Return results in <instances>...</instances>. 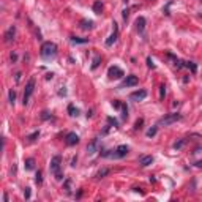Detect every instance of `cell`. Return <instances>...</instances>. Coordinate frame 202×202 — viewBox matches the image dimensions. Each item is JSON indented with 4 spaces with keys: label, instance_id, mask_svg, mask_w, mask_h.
<instances>
[{
    "label": "cell",
    "instance_id": "1f68e13d",
    "mask_svg": "<svg viewBox=\"0 0 202 202\" xmlns=\"http://www.w3.org/2000/svg\"><path fill=\"white\" fill-rule=\"evenodd\" d=\"M142 123H144V120H142V118H139V120L136 122V125H134V130H141V125Z\"/></svg>",
    "mask_w": 202,
    "mask_h": 202
},
{
    "label": "cell",
    "instance_id": "30bf717a",
    "mask_svg": "<svg viewBox=\"0 0 202 202\" xmlns=\"http://www.w3.org/2000/svg\"><path fill=\"white\" fill-rule=\"evenodd\" d=\"M145 96H147L145 90H136V92H133V93L130 95V98L133 101H142V100H145Z\"/></svg>",
    "mask_w": 202,
    "mask_h": 202
},
{
    "label": "cell",
    "instance_id": "4dcf8cb0",
    "mask_svg": "<svg viewBox=\"0 0 202 202\" xmlns=\"http://www.w3.org/2000/svg\"><path fill=\"white\" fill-rule=\"evenodd\" d=\"M38 136H40V131H35V133H32V134H30L29 137H27V139H29V141L32 142V141H35V139H36V137H38Z\"/></svg>",
    "mask_w": 202,
    "mask_h": 202
},
{
    "label": "cell",
    "instance_id": "484cf974",
    "mask_svg": "<svg viewBox=\"0 0 202 202\" xmlns=\"http://www.w3.org/2000/svg\"><path fill=\"white\" fill-rule=\"evenodd\" d=\"M185 142H186V139H180L178 142H175V144H174V149L175 150H180L183 145H185Z\"/></svg>",
    "mask_w": 202,
    "mask_h": 202
},
{
    "label": "cell",
    "instance_id": "44dd1931",
    "mask_svg": "<svg viewBox=\"0 0 202 202\" xmlns=\"http://www.w3.org/2000/svg\"><path fill=\"white\" fill-rule=\"evenodd\" d=\"M63 190H65L66 194H71V180L70 178H66L65 180V185H63Z\"/></svg>",
    "mask_w": 202,
    "mask_h": 202
},
{
    "label": "cell",
    "instance_id": "cb8c5ba5",
    "mask_svg": "<svg viewBox=\"0 0 202 202\" xmlns=\"http://www.w3.org/2000/svg\"><path fill=\"white\" fill-rule=\"evenodd\" d=\"M35 183H36V185H41V183H43V174H41V171L36 172V175H35Z\"/></svg>",
    "mask_w": 202,
    "mask_h": 202
},
{
    "label": "cell",
    "instance_id": "7c38bea8",
    "mask_svg": "<svg viewBox=\"0 0 202 202\" xmlns=\"http://www.w3.org/2000/svg\"><path fill=\"white\" fill-rule=\"evenodd\" d=\"M145 24H147L145 17H144V16H139V17L136 19V30L139 32V33H144V30H145Z\"/></svg>",
    "mask_w": 202,
    "mask_h": 202
},
{
    "label": "cell",
    "instance_id": "74e56055",
    "mask_svg": "<svg viewBox=\"0 0 202 202\" xmlns=\"http://www.w3.org/2000/svg\"><path fill=\"white\" fill-rule=\"evenodd\" d=\"M17 60V56L16 54H11V62H16Z\"/></svg>",
    "mask_w": 202,
    "mask_h": 202
},
{
    "label": "cell",
    "instance_id": "4316f807",
    "mask_svg": "<svg viewBox=\"0 0 202 202\" xmlns=\"http://www.w3.org/2000/svg\"><path fill=\"white\" fill-rule=\"evenodd\" d=\"M122 118H123V120H126V118H128V107H126V104H122Z\"/></svg>",
    "mask_w": 202,
    "mask_h": 202
},
{
    "label": "cell",
    "instance_id": "ffe728a7",
    "mask_svg": "<svg viewBox=\"0 0 202 202\" xmlns=\"http://www.w3.org/2000/svg\"><path fill=\"white\" fill-rule=\"evenodd\" d=\"M109 174V169L107 167H103V169H100L98 172H96V178H103V177H106Z\"/></svg>",
    "mask_w": 202,
    "mask_h": 202
},
{
    "label": "cell",
    "instance_id": "e0dca14e",
    "mask_svg": "<svg viewBox=\"0 0 202 202\" xmlns=\"http://www.w3.org/2000/svg\"><path fill=\"white\" fill-rule=\"evenodd\" d=\"M24 166H25L27 171H32V169H35V159H33V158H27L25 163H24Z\"/></svg>",
    "mask_w": 202,
    "mask_h": 202
},
{
    "label": "cell",
    "instance_id": "ac0fdd59",
    "mask_svg": "<svg viewBox=\"0 0 202 202\" xmlns=\"http://www.w3.org/2000/svg\"><path fill=\"white\" fill-rule=\"evenodd\" d=\"M71 43H74V44H85V43H89V38H77V36H71Z\"/></svg>",
    "mask_w": 202,
    "mask_h": 202
},
{
    "label": "cell",
    "instance_id": "5b68a950",
    "mask_svg": "<svg viewBox=\"0 0 202 202\" xmlns=\"http://www.w3.org/2000/svg\"><path fill=\"white\" fill-rule=\"evenodd\" d=\"M137 82H139L137 76L130 74V76H126L125 79H123V82L120 84V89H125V87H134V85H137Z\"/></svg>",
    "mask_w": 202,
    "mask_h": 202
},
{
    "label": "cell",
    "instance_id": "ab89813d",
    "mask_svg": "<svg viewBox=\"0 0 202 202\" xmlns=\"http://www.w3.org/2000/svg\"><path fill=\"white\" fill-rule=\"evenodd\" d=\"M126 17H128V10H125V11H123V19L126 21Z\"/></svg>",
    "mask_w": 202,
    "mask_h": 202
},
{
    "label": "cell",
    "instance_id": "9c48e42d",
    "mask_svg": "<svg viewBox=\"0 0 202 202\" xmlns=\"http://www.w3.org/2000/svg\"><path fill=\"white\" fill-rule=\"evenodd\" d=\"M112 25H114V33H112L111 36H109L107 40H106V46H112V44L117 41V38H118V27H117L115 22H114Z\"/></svg>",
    "mask_w": 202,
    "mask_h": 202
},
{
    "label": "cell",
    "instance_id": "3957f363",
    "mask_svg": "<svg viewBox=\"0 0 202 202\" xmlns=\"http://www.w3.org/2000/svg\"><path fill=\"white\" fill-rule=\"evenodd\" d=\"M182 118V115L180 114H169V115H166V117H161L158 120V125H164V126H167V125H172V123H175V122H178Z\"/></svg>",
    "mask_w": 202,
    "mask_h": 202
},
{
    "label": "cell",
    "instance_id": "7402d4cb",
    "mask_svg": "<svg viewBox=\"0 0 202 202\" xmlns=\"http://www.w3.org/2000/svg\"><path fill=\"white\" fill-rule=\"evenodd\" d=\"M185 66H186V68H190L191 73H196V71H197V66H196V63H194V62H185Z\"/></svg>",
    "mask_w": 202,
    "mask_h": 202
},
{
    "label": "cell",
    "instance_id": "d590c367",
    "mask_svg": "<svg viewBox=\"0 0 202 202\" xmlns=\"http://www.w3.org/2000/svg\"><path fill=\"white\" fill-rule=\"evenodd\" d=\"M147 65H149V68H155V63L152 62V58H150V57L147 58Z\"/></svg>",
    "mask_w": 202,
    "mask_h": 202
},
{
    "label": "cell",
    "instance_id": "6da1fadb",
    "mask_svg": "<svg viewBox=\"0 0 202 202\" xmlns=\"http://www.w3.org/2000/svg\"><path fill=\"white\" fill-rule=\"evenodd\" d=\"M40 54L43 58H52L57 56V44L52 43V41H44L41 44V49H40Z\"/></svg>",
    "mask_w": 202,
    "mask_h": 202
},
{
    "label": "cell",
    "instance_id": "60d3db41",
    "mask_svg": "<svg viewBox=\"0 0 202 202\" xmlns=\"http://www.w3.org/2000/svg\"><path fill=\"white\" fill-rule=\"evenodd\" d=\"M196 166H197V167H202V159H201V161H197V163H196Z\"/></svg>",
    "mask_w": 202,
    "mask_h": 202
},
{
    "label": "cell",
    "instance_id": "e575fe53",
    "mask_svg": "<svg viewBox=\"0 0 202 202\" xmlns=\"http://www.w3.org/2000/svg\"><path fill=\"white\" fill-rule=\"evenodd\" d=\"M112 106L115 109H120L122 107V103H118V101H112Z\"/></svg>",
    "mask_w": 202,
    "mask_h": 202
},
{
    "label": "cell",
    "instance_id": "ba28073f",
    "mask_svg": "<svg viewBox=\"0 0 202 202\" xmlns=\"http://www.w3.org/2000/svg\"><path fill=\"white\" fill-rule=\"evenodd\" d=\"M65 142H66V145H76V144H79V136L76 133H68L65 137Z\"/></svg>",
    "mask_w": 202,
    "mask_h": 202
},
{
    "label": "cell",
    "instance_id": "83f0119b",
    "mask_svg": "<svg viewBox=\"0 0 202 202\" xmlns=\"http://www.w3.org/2000/svg\"><path fill=\"white\" fill-rule=\"evenodd\" d=\"M157 131H158V128L157 126H153V128H150L149 131H147V137H153L155 134H157Z\"/></svg>",
    "mask_w": 202,
    "mask_h": 202
},
{
    "label": "cell",
    "instance_id": "836d02e7",
    "mask_svg": "<svg viewBox=\"0 0 202 202\" xmlns=\"http://www.w3.org/2000/svg\"><path fill=\"white\" fill-rule=\"evenodd\" d=\"M41 118H43V120H48V118H49V112H48V111H43V114H41Z\"/></svg>",
    "mask_w": 202,
    "mask_h": 202
},
{
    "label": "cell",
    "instance_id": "2e32d148",
    "mask_svg": "<svg viewBox=\"0 0 202 202\" xmlns=\"http://www.w3.org/2000/svg\"><path fill=\"white\" fill-rule=\"evenodd\" d=\"M93 11L96 14H101V13H103V3H101V0H96L93 3Z\"/></svg>",
    "mask_w": 202,
    "mask_h": 202
},
{
    "label": "cell",
    "instance_id": "d6986e66",
    "mask_svg": "<svg viewBox=\"0 0 202 202\" xmlns=\"http://www.w3.org/2000/svg\"><path fill=\"white\" fill-rule=\"evenodd\" d=\"M68 114H70L71 117H77V114H79V109H77L74 104H70V106H68Z\"/></svg>",
    "mask_w": 202,
    "mask_h": 202
},
{
    "label": "cell",
    "instance_id": "603a6c76",
    "mask_svg": "<svg viewBox=\"0 0 202 202\" xmlns=\"http://www.w3.org/2000/svg\"><path fill=\"white\" fill-rule=\"evenodd\" d=\"M8 98H10V104H14V101H16V92L14 90H10V92H8Z\"/></svg>",
    "mask_w": 202,
    "mask_h": 202
},
{
    "label": "cell",
    "instance_id": "8fae6325",
    "mask_svg": "<svg viewBox=\"0 0 202 202\" xmlns=\"http://www.w3.org/2000/svg\"><path fill=\"white\" fill-rule=\"evenodd\" d=\"M128 152H130V149H128L126 145H118L115 149V153H114V157L115 158H123L128 155Z\"/></svg>",
    "mask_w": 202,
    "mask_h": 202
},
{
    "label": "cell",
    "instance_id": "8d00e7d4",
    "mask_svg": "<svg viewBox=\"0 0 202 202\" xmlns=\"http://www.w3.org/2000/svg\"><path fill=\"white\" fill-rule=\"evenodd\" d=\"M76 163H77V157H74V158H73V161H71V166L74 167V166H76Z\"/></svg>",
    "mask_w": 202,
    "mask_h": 202
},
{
    "label": "cell",
    "instance_id": "d6a6232c",
    "mask_svg": "<svg viewBox=\"0 0 202 202\" xmlns=\"http://www.w3.org/2000/svg\"><path fill=\"white\" fill-rule=\"evenodd\" d=\"M24 197L25 199H30V188H25L24 190Z\"/></svg>",
    "mask_w": 202,
    "mask_h": 202
},
{
    "label": "cell",
    "instance_id": "f35d334b",
    "mask_svg": "<svg viewBox=\"0 0 202 202\" xmlns=\"http://www.w3.org/2000/svg\"><path fill=\"white\" fill-rule=\"evenodd\" d=\"M21 81V73H16V82Z\"/></svg>",
    "mask_w": 202,
    "mask_h": 202
},
{
    "label": "cell",
    "instance_id": "277c9868",
    "mask_svg": "<svg viewBox=\"0 0 202 202\" xmlns=\"http://www.w3.org/2000/svg\"><path fill=\"white\" fill-rule=\"evenodd\" d=\"M33 90H35V79L32 77V79L27 82L25 90H24V101H22V103H24V106H25L27 103H29V98L32 96V93H33Z\"/></svg>",
    "mask_w": 202,
    "mask_h": 202
},
{
    "label": "cell",
    "instance_id": "9a60e30c",
    "mask_svg": "<svg viewBox=\"0 0 202 202\" xmlns=\"http://www.w3.org/2000/svg\"><path fill=\"white\" fill-rule=\"evenodd\" d=\"M79 25H81L82 30H92V29H93V25H95V22L90 21V19H82L79 22Z\"/></svg>",
    "mask_w": 202,
    "mask_h": 202
},
{
    "label": "cell",
    "instance_id": "5bb4252c",
    "mask_svg": "<svg viewBox=\"0 0 202 202\" xmlns=\"http://www.w3.org/2000/svg\"><path fill=\"white\" fill-rule=\"evenodd\" d=\"M153 163V157L152 155H142V157H139V164L141 166H150V164Z\"/></svg>",
    "mask_w": 202,
    "mask_h": 202
},
{
    "label": "cell",
    "instance_id": "52a82bcc",
    "mask_svg": "<svg viewBox=\"0 0 202 202\" xmlns=\"http://www.w3.org/2000/svg\"><path fill=\"white\" fill-rule=\"evenodd\" d=\"M98 149H100V139H98V137H95V139L92 141L89 145H87V153L93 155L95 152H98Z\"/></svg>",
    "mask_w": 202,
    "mask_h": 202
},
{
    "label": "cell",
    "instance_id": "f546056e",
    "mask_svg": "<svg viewBox=\"0 0 202 202\" xmlns=\"http://www.w3.org/2000/svg\"><path fill=\"white\" fill-rule=\"evenodd\" d=\"M107 123H109V125H112V126H118V122L115 120V118H112V117H107Z\"/></svg>",
    "mask_w": 202,
    "mask_h": 202
},
{
    "label": "cell",
    "instance_id": "4fadbf2b",
    "mask_svg": "<svg viewBox=\"0 0 202 202\" xmlns=\"http://www.w3.org/2000/svg\"><path fill=\"white\" fill-rule=\"evenodd\" d=\"M14 36H16V27L11 25L10 29L5 32V41H6V43H11V41L14 40Z\"/></svg>",
    "mask_w": 202,
    "mask_h": 202
},
{
    "label": "cell",
    "instance_id": "d4e9b609",
    "mask_svg": "<svg viewBox=\"0 0 202 202\" xmlns=\"http://www.w3.org/2000/svg\"><path fill=\"white\" fill-rule=\"evenodd\" d=\"M100 62H101V57H100V56H95V58H93V63H92V70H95V68H98Z\"/></svg>",
    "mask_w": 202,
    "mask_h": 202
},
{
    "label": "cell",
    "instance_id": "8992f818",
    "mask_svg": "<svg viewBox=\"0 0 202 202\" xmlns=\"http://www.w3.org/2000/svg\"><path fill=\"white\" fill-rule=\"evenodd\" d=\"M107 76L111 77V79H118V77H123L125 76V73H123L118 66H111L107 70Z\"/></svg>",
    "mask_w": 202,
    "mask_h": 202
},
{
    "label": "cell",
    "instance_id": "f1b7e54d",
    "mask_svg": "<svg viewBox=\"0 0 202 202\" xmlns=\"http://www.w3.org/2000/svg\"><path fill=\"white\" fill-rule=\"evenodd\" d=\"M164 96H166V87L159 85V100H164Z\"/></svg>",
    "mask_w": 202,
    "mask_h": 202
},
{
    "label": "cell",
    "instance_id": "7a4b0ae2",
    "mask_svg": "<svg viewBox=\"0 0 202 202\" xmlns=\"http://www.w3.org/2000/svg\"><path fill=\"white\" fill-rule=\"evenodd\" d=\"M60 164H62V157H60V155H56V157L50 159L49 169H50V172L56 175L57 180H62V178H63V174L60 172Z\"/></svg>",
    "mask_w": 202,
    "mask_h": 202
}]
</instances>
